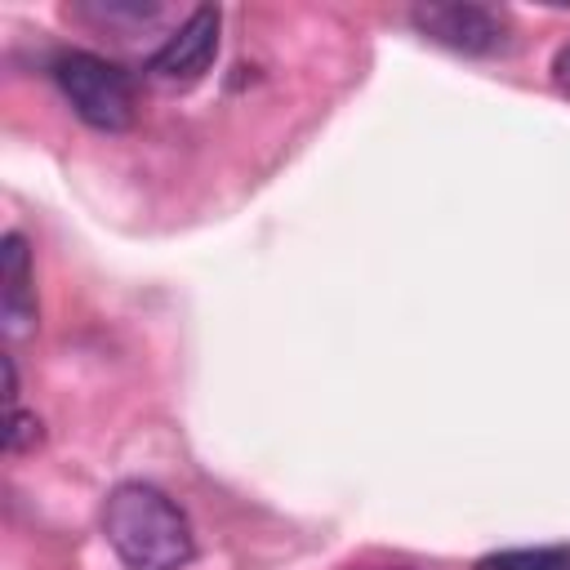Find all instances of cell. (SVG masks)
Here are the masks:
<instances>
[{
  "label": "cell",
  "instance_id": "6da1fadb",
  "mask_svg": "<svg viewBox=\"0 0 570 570\" xmlns=\"http://www.w3.org/2000/svg\"><path fill=\"white\" fill-rule=\"evenodd\" d=\"M102 534L125 570H183L196 557L187 512L147 481H120L107 494Z\"/></svg>",
  "mask_w": 570,
  "mask_h": 570
},
{
  "label": "cell",
  "instance_id": "7a4b0ae2",
  "mask_svg": "<svg viewBox=\"0 0 570 570\" xmlns=\"http://www.w3.org/2000/svg\"><path fill=\"white\" fill-rule=\"evenodd\" d=\"M53 85L62 89V98L71 102V111L102 129V134H120L134 125V111H138V98H134V80L107 62L102 53H89V49H62L53 58Z\"/></svg>",
  "mask_w": 570,
  "mask_h": 570
},
{
  "label": "cell",
  "instance_id": "3957f363",
  "mask_svg": "<svg viewBox=\"0 0 570 570\" xmlns=\"http://www.w3.org/2000/svg\"><path fill=\"white\" fill-rule=\"evenodd\" d=\"M410 22L419 36H428L432 45H445L454 53L468 58H490L503 53L512 40L508 13L490 9V4H468V0H436V4H414Z\"/></svg>",
  "mask_w": 570,
  "mask_h": 570
},
{
  "label": "cell",
  "instance_id": "277c9868",
  "mask_svg": "<svg viewBox=\"0 0 570 570\" xmlns=\"http://www.w3.org/2000/svg\"><path fill=\"white\" fill-rule=\"evenodd\" d=\"M218 31H223V13L214 4L191 9L169 36L165 45L147 58V76L160 85H191L209 71L214 53H218Z\"/></svg>",
  "mask_w": 570,
  "mask_h": 570
},
{
  "label": "cell",
  "instance_id": "5b68a950",
  "mask_svg": "<svg viewBox=\"0 0 570 570\" xmlns=\"http://www.w3.org/2000/svg\"><path fill=\"white\" fill-rule=\"evenodd\" d=\"M0 321L9 338H27L36 330V289H31V249L22 232H4L0 240Z\"/></svg>",
  "mask_w": 570,
  "mask_h": 570
},
{
  "label": "cell",
  "instance_id": "8992f818",
  "mask_svg": "<svg viewBox=\"0 0 570 570\" xmlns=\"http://www.w3.org/2000/svg\"><path fill=\"white\" fill-rule=\"evenodd\" d=\"M476 570H570V548H566V543L508 548V552H490V557H481Z\"/></svg>",
  "mask_w": 570,
  "mask_h": 570
},
{
  "label": "cell",
  "instance_id": "52a82bcc",
  "mask_svg": "<svg viewBox=\"0 0 570 570\" xmlns=\"http://www.w3.org/2000/svg\"><path fill=\"white\" fill-rule=\"evenodd\" d=\"M36 441H40V419H36L31 410H22V405H9L4 450H9V454H22V450H31Z\"/></svg>",
  "mask_w": 570,
  "mask_h": 570
},
{
  "label": "cell",
  "instance_id": "ba28073f",
  "mask_svg": "<svg viewBox=\"0 0 570 570\" xmlns=\"http://www.w3.org/2000/svg\"><path fill=\"white\" fill-rule=\"evenodd\" d=\"M552 85L570 98V45H561V49H557V58H552Z\"/></svg>",
  "mask_w": 570,
  "mask_h": 570
}]
</instances>
